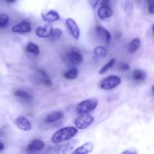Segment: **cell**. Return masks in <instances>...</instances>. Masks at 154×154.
<instances>
[{"instance_id":"d590c367","label":"cell","mask_w":154,"mask_h":154,"mask_svg":"<svg viewBox=\"0 0 154 154\" xmlns=\"http://www.w3.org/2000/svg\"><path fill=\"white\" fill-rule=\"evenodd\" d=\"M152 91H153L154 92V85L153 86V88H152Z\"/></svg>"},{"instance_id":"d6986e66","label":"cell","mask_w":154,"mask_h":154,"mask_svg":"<svg viewBox=\"0 0 154 154\" xmlns=\"http://www.w3.org/2000/svg\"><path fill=\"white\" fill-rule=\"evenodd\" d=\"M141 44V40L138 38H135V39H132L130 43L129 44V45H128V51L131 54H133V53H135V51L139 49Z\"/></svg>"},{"instance_id":"7c38bea8","label":"cell","mask_w":154,"mask_h":154,"mask_svg":"<svg viewBox=\"0 0 154 154\" xmlns=\"http://www.w3.org/2000/svg\"><path fill=\"white\" fill-rule=\"evenodd\" d=\"M67 57L69 61L72 64L75 65V66H76V65L81 64L83 62V60H84L83 56L81 55L79 52L75 51H70V52L68 53Z\"/></svg>"},{"instance_id":"d4e9b609","label":"cell","mask_w":154,"mask_h":154,"mask_svg":"<svg viewBox=\"0 0 154 154\" xmlns=\"http://www.w3.org/2000/svg\"><path fill=\"white\" fill-rule=\"evenodd\" d=\"M9 21V16L6 14H0V28H4L8 25Z\"/></svg>"},{"instance_id":"e575fe53","label":"cell","mask_w":154,"mask_h":154,"mask_svg":"<svg viewBox=\"0 0 154 154\" xmlns=\"http://www.w3.org/2000/svg\"><path fill=\"white\" fill-rule=\"evenodd\" d=\"M152 33H153V36H154V24H153V27H152Z\"/></svg>"},{"instance_id":"e0dca14e","label":"cell","mask_w":154,"mask_h":154,"mask_svg":"<svg viewBox=\"0 0 154 154\" xmlns=\"http://www.w3.org/2000/svg\"><path fill=\"white\" fill-rule=\"evenodd\" d=\"M14 95L17 98H20V99L26 101H31L33 100V96L29 94V92H27L26 91L21 90V89H17V90L14 91Z\"/></svg>"},{"instance_id":"4dcf8cb0","label":"cell","mask_w":154,"mask_h":154,"mask_svg":"<svg viewBox=\"0 0 154 154\" xmlns=\"http://www.w3.org/2000/svg\"><path fill=\"white\" fill-rule=\"evenodd\" d=\"M132 10V4H131V3H127V4H126V11L130 12Z\"/></svg>"},{"instance_id":"52a82bcc","label":"cell","mask_w":154,"mask_h":154,"mask_svg":"<svg viewBox=\"0 0 154 154\" xmlns=\"http://www.w3.org/2000/svg\"><path fill=\"white\" fill-rule=\"evenodd\" d=\"M11 30L14 33H28L32 31V26L28 21H23L14 26Z\"/></svg>"},{"instance_id":"44dd1931","label":"cell","mask_w":154,"mask_h":154,"mask_svg":"<svg viewBox=\"0 0 154 154\" xmlns=\"http://www.w3.org/2000/svg\"><path fill=\"white\" fill-rule=\"evenodd\" d=\"M146 76H147L146 72L141 69H135L132 73V78L136 81H141V80L145 79Z\"/></svg>"},{"instance_id":"1f68e13d","label":"cell","mask_w":154,"mask_h":154,"mask_svg":"<svg viewBox=\"0 0 154 154\" xmlns=\"http://www.w3.org/2000/svg\"><path fill=\"white\" fill-rule=\"evenodd\" d=\"M110 0H102V5H109Z\"/></svg>"},{"instance_id":"ac0fdd59","label":"cell","mask_w":154,"mask_h":154,"mask_svg":"<svg viewBox=\"0 0 154 154\" xmlns=\"http://www.w3.org/2000/svg\"><path fill=\"white\" fill-rule=\"evenodd\" d=\"M38 75V79L41 81V82H42L43 84H45L46 86L48 87H51L53 85L52 82L51 81V79H49V77L47 75V74L45 73V72L42 69H37Z\"/></svg>"},{"instance_id":"f1b7e54d","label":"cell","mask_w":154,"mask_h":154,"mask_svg":"<svg viewBox=\"0 0 154 154\" xmlns=\"http://www.w3.org/2000/svg\"><path fill=\"white\" fill-rule=\"evenodd\" d=\"M99 0H88V3L92 8H95L97 6Z\"/></svg>"},{"instance_id":"83f0119b","label":"cell","mask_w":154,"mask_h":154,"mask_svg":"<svg viewBox=\"0 0 154 154\" xmlns=\"http://www.w3.org/2000/svg\"><path fill=\"white\" fill-rule=\"evenodd\" d=\"M120 154H138V151L135 149H126V150H124Z\"/></svg>"},{"instance_id":"9a60e30c","label":"cell","mask_w":154,"mask_h":154,"mask_svg":"<svg viewBox=\"0 0 154 154\" xmlns=\"http://www.w3.org/2000/svg\"><path fill=\"white\" fill-rule=\"evenodd\" d=\"M93 148H94V145L93 143L90 142H87L75 149L72 154H89L93 151Z\"/></svg>"},{"instance_id":"7a4b0ae2","label":"cell","mask_w":154,"mask_h":154,"mask_svg":"<svg viewBox=\"0 0 154 154\" xmlns=\"http://www.w3.org/2000/svg\"><path fill=\"white\" fill-rule=\"evenodd\" d=\"M98 104L99 102L96 98H88V99L84 100L78 104V105L77 106L76 111L77 113L81 115L88 114L89 113L93 111L97 107Z\"/></svg>"},{"instance_id":"7402d4cb","label":"cell","mask_w":154,"mask_h":154,"mask_svg":"<svg viewBox=\"0 0 154 154\" xmlns=\"http://www.w3.org/2000/svg\"><path fill=\"white\" fill-rule=\"evenodd\" d=\"M93 52H94L95 55L98 57H104L108 54V51H107L106 48L102 45L96 46L93 50Z\"/></svg>"},{"instance_id":"ba28073f","label":"cell","mask_w":154,"mask_h":154,"mask_svg":"<svg viewBox=\"0 0 154 154\" xmlns=\"http://www.w3.org/2000/svg\"><path fill=\"white\" fill-rule=\"evenodd\" d=\"M96 32L101 40L104 41L107 45H109V42L111 39V35L108 30L102 26H97L96 27Z\"/></svg>"},{"instance_id":"cb8c5ba5","label":"cell","mask_w":154,"mask_h":154,"mask_svg":"<svg viewBox=\"0 0 154 154\" xmlns=\"http://www.w3.org/2000/svg\"><path fill=\"white\" fill-rule=\"evenodd\" d=\"M115 61H116L115 59L112 58V59H111V60H110L108 63H105V64L104 65L102 68H101L100 70L99 71V75H102V74H104L105 72H106L107 71L110 69V68H111L113 66H114V63H115Z\"/></svg>"},{"instance_id":"2e32d148","label":"cell","mask_w":154,"mask_h":154,"mask_svg":"<svg viewBox=\"0 0 154 154\" xmlns=\"http://www.w3.org/2000/svg\"><path fill=\"white\" fill-rule=\"evenodd\" d=\"M63 116H64V113H63V111H60V110H58V111H54L49 113V114L46 116L45 121L46 123L48 124L54 123V122L63 119Z\"/></svg>"},{"instance_id":"484cf974","label":"cell","mask_w":154,"mask_h":154,"mask_svg":"<svg viewBox=\"0 0 154 154\" xmlns=\"http://www.w3.org/2000/svg\"><path fill=\"white\" fill-rule=\"evenodd\" d=\"M62 34H63V31H62L59 28L54 29V31H53L52 33V35H51V36L50 37V39L52 41L57 40V39H58L59 38L62 36Z\"/></svg>"},{"instance_id":"836d02e7","label":"cell","mask_w":154,"mask_h":154,"mask_svg":"<svg viewBox=\"0 0 154 154\" xmlns=\"http://www.w3.org/2000/svg\"><path fill=\"white\" fill-rule=\"evenodd\" d=\"M0 145H1V149H0V150L2 151L4 149V145H3L2 143H0Z\"/></svg>"},{"instance_id":"603a6c76","label":"cell","mask_w":154,"mask_h":154,"mask_svg":"<svg viewBox=\"0 0 154 154\" xmlns=\"http://www.w3.org/2000/svg\"><path fill=\"white\" fill-rule=\"evenodd\" d=\"M78 75V70L76 68H72V69H69V70L66 71L63 76L64 78L68 79H75Z\"/></svg>"},{"instance_id":"f546056e","label":"cell","mask_w":154,"mask_h":154,"mask_svg":"<svg viewBox=\"0 0 154 154\" xmlns=\"http://www.w3.org/2000/svg\"><path fill=\"white\" fill-rule=\"evenodd\" d=\"M119 69L122 71L129 70V69H130V66H129V64H127V63H123V64H122L121 66H120V68H119Z\"/></svg>"},{"instance_id":"3957f363","label":"cell","mask_w":154,"mask_h":154,"mask_svg":"<svg viewBox=\"0 0 154 154\" xmlns=\"http://www.w3.org/2000/svg\"><path fill=\"white\" fill-rule=\"evenodd\" d=\"M121 78L118 75H109L106 78L103 79L100 82V88L103 90L109 91L115 88L121 83Z\"/></svg>"},{"instance_id":"277c9868","label":"cell","mask_w":154,"mask_h":154,"mask_svg":"<svg viewBox=\"0 0 154 154\" xmlns=\"http://www.w3.org/2000/svg\"><path fill=\"white\" fill-rule=\"evenodd\" d=\"M94 122V117L90 114H83L75 120V125L78 129L83 130L88 128Z\"/></svg>"},{"instance_id":"6da1fadb","label":"cell","mask_w":154,"mask_h":154,"mask_svg":"<svg viewBox=\"0 0 154 154\" xmlns=\"http://www.w3.org/2000/svg\"><path fill=\"white\" fill-rule=\"evenodd\" d=\"M78 131V128L74 126L65 127L57 130L51 137V140L54 143H60L73 138Z\"/></svg>"},{"instance_id":"4316f807","label":"cell","mask_w":154,"mask_h":154,"mask_svg":"<svg viewBox=\"0 0 154 154\" xmlns=\"http://www.w3.org/2000/svg\"><path fill=\"white\" fill-rule=\"evenodd\" d=\"M148 11L150 14H154V0H148L147 1Z\"/></svg>"},{"instance_id":"8fae6325","label":"cell","mask_w":154,"mask_h":154,"mask_svg":"<svg viewBox=\"0 0 154 154\" xmlns=\"http://www.w3.org/2000/svg\"><path fill=\"white\" fill-rule=\"evenodd\" d=\"M78 143V140H72L71 141L67 142L66 143H63V144L60 145V146L57 147V152L59 154H66L67 152H70L71 150L74 149V147L75 146L76 143Z\"/></svg>"},{"instance_id":"8992f818","label":"cell","mask_w":154,"mask_h":154,"mask_svg":"<svg viewBox=\"0 0 154 154\" xmlns=\"http://www.w3.org/2000/svg\"><path fill=\"white\" fill-rule=\"evenodd\" d=\"M54 29L51 24H47L44 26H40L35 30V34L40 38H50L52 35Z\"/></svg>"},{"instance_id":"5bb4252c","label":"cell","mask_w":154,"mask_h":154,"mask_svg":"<svg viewBox=\"0 0 154 154\" xmlns=\"http://www.w3.org/2000/svg\"><path fill=\"white\" fill-rule=\"evenodd\" d=\"M113 13V10L109 5H102L98 9L97 15L100 19L104 20L112 16Z\"/></svg>"},{"instance_id":"9c48e42d","label":"cell","mask_w":154,"mask_h":154,"mask_svg":"<svg viewBox=\"0 0 154 154\" xmlns=\"http://www.w3.org/2000/svg\"><path fill=\"white\" fill-rule=\"evenodd\" d=\"M42 18L44 21L48 23L55 22L60 20V16L58 12L55 10H50L47 11L42 12Z\"/></svg>"},{"instance_id":"30bf717a","label":"cell","mask_w":154,"mask_h":154,"mask_svg":"<svg viewBox=\"0 0 154 154\" xmlns=\"http://www.w3.org/2000/svg\"><path fill=\"white\" fill-rule=\"evenodd\" d=\"M16 125L20 130L24 131H28L32 129V124L27 118L24 116H20L17 119Z\"/></svg>"},{"instance_id":"ffe728a7","label":"cell","mask_w":154,"mask_h":154,"mask_svg":"<svg viewBox=\"0 0 154 154\" xmlns=\"http://www.w3.org/2000/svg\"><path fill=\"white\" fill-rule=\"evenodd\" d=\"M26 51L28 54H33V55H38L40 53V50H39L38 45L33 43V42H29L27 44L26 47Z\"/></svg>"},{"instance_id":"5b68a950","label":"cell","mask_w":154,"mask_h":154,"mask_svg":"<svg viewBox=\"0 0 154 154\" xmlns=\"http://www.w3.org/2000/svg\"><path fill=\"white\" fill-rule=\"evenodd\" d=\"M66 27L69 30V33L75 39H78L81 36V31H80L79 27L78 26L75 21L72 18H68L66 21Z\"/></svg>"},{"instance_id":"d6a6232c","label":"cell","mask_w":154,"mask_h":154,"mask_svg":"<svg viewBox=\"0 0 154 154\" xmlns=\"http://www.w3.org/2000/svg\"><path fill=\"white\" fill-rule=\"evenodd\" d=\"M5 2H6L8 3H13L15 1H17V0H4Z\"/></svg>"},{"instance_id":"4fadbf2b","label":"cell","mask_w":154,"mask_h":154,"mask_svg":"<svg viewBox=\"0 0 154 154\" xmlns=\"http://www.w3.org/2000/svg\"><path fill=\"white\" fill-rule=\"evenodd\" d=\"M45 144L44 141L39 139H35L32 140L27 146V150L30 152H36V151H40L45 148Z\"/></svg>"}]
</instances>
